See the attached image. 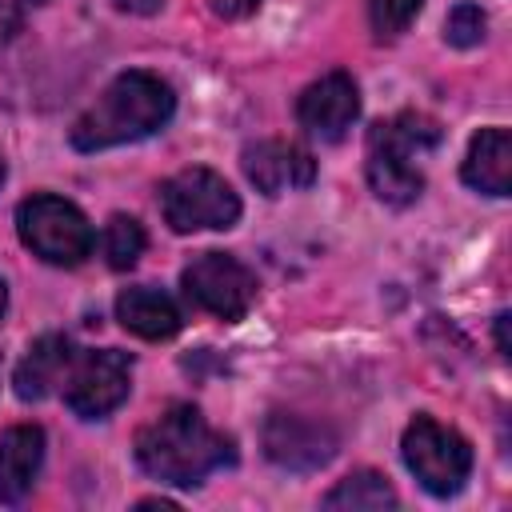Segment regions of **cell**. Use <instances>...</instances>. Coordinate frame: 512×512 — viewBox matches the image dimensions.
<instances>
[{
  "label": "cell",
  "instance_id": "obj_22",
  "mask_svg": "<svg viewBox=\"0 0 512 512\" xmlns=\"http://www.w3.org/2000/svg\"><path fill=\"white\" fill-rule=\"evenodd\" d=\"M120 12H132V16H152V12H160V4L164 0H112Z\"/></svg>",
  "mask_w": 512,
  "mask_h": 512
},
{
  "label": "cell",
  "instance_id": "obj_1",
  "mask_svg": "<svg viewBox=\"0 0 512 512\" xmlns=\"http://www.w3.org/2000/svg\"><path fill=\"white\" fill-rule=\"evenodd\" d=\"M136 464L172 488H196L216 468L232 464V440L216 432L200 408L172 404L136 432Z\"/></svg>",
  "mask_w": 512,
  "mask_h": 512
},
{
  "label": "cell",
  "instance_id": "obj_3",
  "mask_svg": "<svg viewBox=\"0 0 512 512\" xmlns=\"http://www.w3.org/2000/svg\"><path fill=\"white\" fill-rule=\"evenodd\" d=\"M16 232L32 256H40L44 264H56V268L84 264L92 256V244H96L88 216L72 200L52 196V192L28 196L16 208Z\"/></svg>",
  "mask_w": 512,
  "mask_h": 512
},
{
  "label": "cell",
  "instance_id": "obj_23",
  "mask_svg": "<svg viewBox=\"0 0 512 512\" xmlns=\"http://www.w3.org/2000/svg\"><path fill=\"white\" fill-rule=\"evenodd\" d=\"M496 348H500V356H508V312L496 316Z\"/></svg>",
  "mask_w": 512,
  "mask_h": 512
},
{
  "label": "cell",
  "instance_id": "obj_24",
  "mask_svg": "<svg viewBox=\"0 0 512 512\" xmlns=\"http://www.w3.org/2000/svg\"><path fill=\"white\" fill-rule=\"evenodd\" d=\"M28 4H40V0H0V24L4 20H12L20 8H28Z\"/></svg>",
  "mask_w": 512,
  "mask_h": 512
},
{
  "label": "cell",
  "instance_id": "obj_5",
  "mask_svg": "<svg viewBox=\"0 0 512 512\" xmlns=\"http://www.w3.org/2000/svg\"><path fill=\"white\" fill-rule=\"evenodd\" d=\"M400 452H404V464L408 472L420 480L424 492L432 496H456L472 472V448L468 440L432 420V416H416L408 428H404V440H400Z\"/></svg>",
  "mask_w": 512,
  "mask_h": 512
},
{
  "label": "cell",
  "instance_id": "obj_26",
  "mask_svg": "<svg viewBox=\"0 0 512 512\" xmlns=\"http://www.w3.org/2000/svg\"><path fill=\"white\" fill-rule=\"evenodd\" d=\"M0 180H4V160H0Z\"/></svg>",
  "mask_w": 512,
  "mask_h": 512
},
{
  "label": "cell",
  "instance_id": "obj_18",
  "mask_svg": "<svg viewBox=\"0 0 512 512\" xmlns=\"http://www.w3.org/2000/svg\"><path fill=\"white\" fill-rule=\"evenodd\" d=\"M484 32H488V16H484L480 4H472V0H460V4L448 12V20H444V40H448L452 48H476V44L484 40Z\"/></svg>",
  "mask_w": 512,
  "mask_h": 512
},
{
  "label": "cell",
  "instance_id": "obj_6",
  "mask_svg": "<svg viewBox=\"0 0 512 512\" xmlns=\"http://www.w3.org/2000/svg\"><path fill=\"white\" fill-rule=\"evenodd\" d=\"M128 388H132V360L124 352L112 348L76 352L64 376V404L80 420H100L128 400Z\"/></svg>",
  "mask_w": 512,
  "mask_h": 512
},
{
  "label": "cell",
  "instance_id": "obj_19",
  "mask_svg": "<svg viewBox=\"0 0 512 512\" xmlns=\"http://www.w3.org/2000/svg\"><path fill=\"white\" fill-rule=\"evenodd\" d=\"M424 0H368V16L380 40H396L408 32V24L416 20Z\"/></svg>",
  "mask_w": 512,
  "mask_h": 512
},
{
  "label": "cell",
  "instance_id": "obj_14",
  "mask_svg": "<svg viewBox=\"0 0 512 512\" xmlns=\"http://www.w3.org/2000/svg\"><path fill=\"white\" fill-rule=\"evenodd\" d=\"M44 464V432L36 424H16L0 436V504H20Z\"/></svg>",
  "mask_w": 512,
  "mask_h": 512
},
{
  "label": "cell",
  "instance_id": "obj_4",
  "mask_svg": "<svg viewBox=\"0 0 512 512\" xmlns=\"http://www.w3.org/2000/svg\"><path fill=\"white\" fill-rule=\"evenodd\" d=\"M160 212L172 232L232 228L240 220V196L212 168H184L160 184Z\"/></svg>",
  "mask_w": 512,
  "mask_h": 512
},
{
  "label": "cell",
  "instance_id": "obj_7",
  "mask_svg": "<svg viewBox=\"0 0 512 512\" xmlns=\"http://www.w3.org/2000/svg\"><path fill=\"white\" fill-rule=\"evenodd\" d=\"M180 284H184V296L196 308H204V312H212L220 320H244L252 300H256V276L228 252L196 256L184 268Z\"/></svg>",
  "mask_w": 512,
  "mask_h": 512
},
{
  "label": "cell",
  "instance_id": "obj_16",
  "mask_svg": "<svg viewBox=\"0 0 512 512\" xmlns=\"http://www.w3.org/2000/svg\"><path fill=\"white\" fill-rule=\"evenodd\" d=\"M396 504V492L392 484L380 476V472H352L344 476L328 496H324V508H348V512H368V508H392Z\"/></svg>",
  "mask_w": 512,
  "mask_h": 512
},
{
  "label": "cell",
  "instance_id": "obj_10",
  "mask_svg": "<svg viewBox=\"0 0 512 512\" xmlns=\"http://www.w3.org/2000/svg\"><path fill=\"white\" fill-rule=\"evenodd\" d=\"M368 188L376 192V200L392 204V208H408L420 192H424V176L412 164V152L388 132V124H372L368 128Z\"/></svg>",
  "mask_w": 512,
  "mask_h": 512
},
{
  "label": "cell",
  "instance_id": "obj_20",
  "mask_svg": "<svg viewBox=\"0 0 512 512\" xmlns=\"http://www.w3.org/2000/svg\"><path fill=\"white\" fill-rule=\"evenodd\" d=\"M388 132H392L412 156H420V152H428V148L440 144V124L428 120V116H420V112H400L396 120H388Z\"/></svg>",
  "mask_w": 512,
  "mask_h": 512
},
{
  "label": "cell",
  "instance_id": "obj_21",
  "mask_svg": "<svg viewBox=\"0 0 512 512\" xmlns=\"http://www.w3.org/2000/svg\"><path fill=\"white\" fill-rule=\"evenodd\" d=\"M260 8V0H212V12L224 16V20H244Z\"/></svg>",
  "mask_w": 512,
  "mask_h": 512
},
{
  "label": "cell",
  "instance_id": "obj_2",
  "mask_svg": "<svg viewBox=\"0 0 512 512\" xmlns=\"http://www.w3.org/2000/svg\"><path fill=\"white\" fill-rule=\"evenodd\" d=\"M172 112L176 96L168 80H160L156 72H124L96 96V104L84 116H76L68 140L76 152H104L160 132L172 120Z\"/></svg>",
  "mask_w": 512,
  "mask_h": 512
},
{
  "label": "cell",
  "instance_id": "obj_8",
  "mask_svg": "<svg viewBox=\"0 0 512 512\" xmlns=\"http://www.w3.org/2000/svg\"><path fill=\"white\" fill-rule=\"evenodd\" d=\"M264 456L288 472H316L336 456V432L296 412H272L264 420Z\"/></svg>",
  "mask_w": 512,
  "mask_h": 512
},
{
  "label": "cell",
  "instance_id": "obj_12",
  "mask_svg": "<svg viewBox=\"0 0 512 512\" xmlns=\"http://www.w3.org/2000/svg\"><path fill=\"white\" fill-rule=\"evenodd\" d=\"M72 360H76V352H72V340L68 336L48 332V336L32 340L28 352H24V360L16 364V376H12L16 396L20 400H44V396H52L64 384Z\"/></svg>",
  "mask_w": 512,
  "mask_h": 512
},
{
  "label": "cell",
  "instance_id": "obj_9",
  "mask_svg": "<svg viewBox=\"0 0 512 512\" xmlns=\"http://www.w3.org/2000/svg\"><path fill=\"white\" fill-rule=\"evenodd\" d=\"M360 116V92L348 72H328L316 84H308L296 100V120L308 136L336 144L348 136V128Z\"/></svg>",
  "mask_w": 512,
  "mask_h": 512
},
{
  "label": "cell",
  "instance_id": "obj_11",
  "mask_svg": "<svg viewBox=\"0 0 512 512\" xmlns=\"http://www.w3.org/2000/svg\"><path fill=\"white\" fill-rule=\"evenodd\" d=\"M240 164H244V176L252 180V188L264 192V196L308 188L316 180V160L300 144H288V140H256V144H248Z\"/></svg>",
  "mask_w": 512,
  "mask_h": 512
},
{
  "label": "cell",
  "instance_id": "obj_25",
  "mask_svg": "<svg viewBox=\"0 0 512 512\" xmlns=\"http://www.w3.org/2000/svg\"><path fill=\"white\" fill-rule=\"evenodd\" d=\"M4 308H8V288H4V280H0V316H4Z\"/></svg>",
  "mask_w": 512,
  "mask_h": 512
},
{
  "label": "cell",
  "instance_id": "obj_13",
  "mask_svg": "<svg viewBox=\"0 0 512 512\" xmlns=\"http://www.w3.org/2000/svg\"><path fill=\"white\" fill-rule=\"evenodd\" d=\"M460 176L468 188H476L484 196H508L512 192V132L508 128H480L468 144Z\"/></svg>",
  "mask_w": 512,
  "mask_h": 512
},
{
  "label": "cell",
  "instance_id": "obj_17",
  "mask_svg": "<svg viewBox=\"0 0 512 512\" xmlns=\"http://www.w3.org/2000/svg\"><path fill=\"white\" fill-rule=\"evenodd\" d=\"M144 244H148V236H144V228H140L136 216L116 212V216L108 220V228H104V256H108V268H116V272L132 268V264L144 256Z\"/></svg>",
  "mask_w": 512,
  "mask_h": 512
},
{
  "label": "cell",
  "instance_id": "obj_15",
  "mask_svg": "<svg viewBox=\"0 0 512 512\" xmlns=\"http://www.w3.org/2000/svg\"><path fill=\"white\" fill-rule=\"evenodd\" d=\"M116 320L140 336V340H168L180 332V308L168 292L152 288V284H136V288H124L116 296Z\"/></svg>",
  "mask_w": 512,
  "mask_h": 512
}]
</instances>
